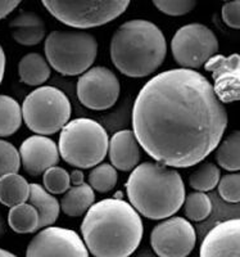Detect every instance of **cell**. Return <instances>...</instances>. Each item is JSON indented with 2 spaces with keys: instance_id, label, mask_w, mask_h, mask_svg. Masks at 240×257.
<instances>
[{
  "instance_id": "cell-37",
  "label": "cell",
  "mask_w": 240,
  "mask_h": 257,
  "mask_svg": "<svg viewBox=\"0 0 240 257\" xmlns=\"http://www.w3.org/2000/svg\"><path fill=\"white\" fill-rule=\"evenodd\" d=\"M4 256H7V257H13V256H15V254H13L12 252L7 251V249L0 248V257H4Z\"/></svg>"
},
{
  "instance_id": "cell-34",
  "label": "cell",
  "mask_w": 240,
  "mask_h": 257,
  "mask_svg": "<svg viewBox=\"0 0 240 257\" xmlns=\"http://www.w3.org/2000/svg\"><path fill=\"white\" fill-rule=\"evenodd\" d=\"M6 64H7V57L6 52H4L3 47L0 45V85L4 79V73H6Z\"/></svg>"
},
{
  "instance_id": "cell-31",
  "label": "cell",
  "mask_w": 240,
  "mask_h": 257,
  "mask_svg": "<svg viewBox=\"0 0 240 257\" xmlns=\"http://www.w3.org/2000/svg\"><path fill=\"white\" fill-rule=\"evenodd\" d=\"M159 12L171 17H180L190 13L196 6V0H152Z\"/></svg>"
},
{
  "instance_id": "cell-21",
  "label": "cell",
  "mask_w": 240,
  "mask_h": 257,
  "mask_svg": "<svg viewBox=\"0 0 240 257\" xmlns=\"http://www.w3.org/2000/svg\"><path fill=\"white\" fill-rule=\"evenodd\" d=\"M30 184L18 173H11L0 178V203L7 207L24 203L29 199Z\"/></svg>"
},
{
  "instance_id": "cell-3",
  "label": "cell",
  "mask_w": 240,
  "mask_h": 257,
  "mask_svg": "<svg viewBox=\"0 0 240 257\" xmlns=\"http://www.w3.org/2000/svg\"><path fill=\"white\" fill-rule=\"evenodd\" d=\"M130 205L150 220H163L181 208L185 185L176 170L159 162H144L132 170L126 183Z\"/></svg>"
},
{
  "instance_id": "cell-5",
  "label": "cell",
  "mask_w": 240,
  "mask_h": 257,
  "mask_svg": "<svg viewBox=\"0 0 240 257\" xmlns=\"http://www.w3.org/2000/svg\"><path fill=\"white\" fill-rule=\"evenodd\" d=\"M108 144V134L100 123L91 118H76L62 127L58 151L71 166L90 169L106 158Z\"/></svg>"
},
{
  "instance_id": "cell-19",
  "label": "cell",
  "mask_w": 240,
  "mask_h": 257,
  "mask_svg": "<svg viewBox=\"0 0 240 257\" xmlns=\"http://www.w3.org/2000/svg\"><path fill=\"white\" fill-rule=\"evenodd\" d=\"M61 199V210L70 217L82 216L95 201L94 189L89 184L82 183L68 188Z\"/></svg>"
},
{
  "instance_id": "cell-8",
  "label": "cell",
  "mask_w": 240,
  "mask_h": 257,
  "mask_svg": "<svg viewBox=\"0 0 240 257\" xmlns=\"http://www.w3.org/2000/svg\"><path fill=\"white\" fill-rule=\"evenodd\" d=\"M21 109L27 127L40 135L61 132L71 117L68 96L54 86H40L31 91Z\"/></svg>"
},
{
  "instance_id": "cell-1",
  "label": "cell",
  "mask_w": 240,
  "mask_h": 257,
  "mask_svg": "<svg viewBox=\"0 0 240 257\" xmlns=\"http://www.w3.org/2000/svg\"><path fill=\"white\" fill-rule=\"evenodd\" d=\"M132 127L153 160L166 166L191 167L220 144L227 113L202 73L175 68L144 85L132 108Z\"/></svg>"
},
{
  "instance_id": "cell-20",
  "label": "cell",
  "mask_w": 240,
  "mask_h": 257,
  "mask_svg": "<svg viewBox=\"0 0 240 257\" xmlns=\"http://www.w3.org/2000/svg\"><path fill=\"white\" fill-rule=\"evenodd\" d=\"M21 81L29 86H40L50 77V66L40 53H29L18 63Z\"/></svg>"
},
{
  "instance_id": "cell-18",
  "label": "cell",
  "mask_w": 240,
  "mask_h": 257,
  "mask_svg": "<svg viewBox=\"0 0 240 257\" xmlns=\"http://www.w3.org/2000/svg\"><path fill=\"white\" fill-rule=\"evenodd\" d=\"M27 201L36 208L39 215V229L53 225L58 220L61 205L54 194L39 184H30V196Z\"/></svg>"
},
{
  "instance_id": "cell-23",
  "label": "cell",
  "mask_w": 240,
  "mask_h": 257,
  "mask_svg": "<svg viewBox=\"0 0 240 257\" xmlns=\"http://www.w3.org/2000/svg\"><path fill=\"white\" fill-rule=\"evenodd\" d=\"M22 125V109L15 98L0 94V138H7L18 132Z\"/></svg>"
},
{
  "instance_id": "cell-38",
  "label": "cell",
  "mask_w": 240,
  "mask_h": 257,
  "mask_svg": "<svg viewBox=\"0 0 240 257\" xmlns=\"http://www.w3.org/2000/svg\"><path fill=\"white\" fill-rule=\"evenodd\" d=\"M225 2H228V0H225Z\"/></svg>"
},
{
  "instance_id": "cell-4",
  "label": "cell",
  "mask_w": 240,
  "mask_h": 257,
  "mask_svg": "<svg viewBox=\"0 0 240 257\" xmlns=\"http://www.w3.org/2000/svg\"><path fill=\"white\" fill-rule=\"evenodd\" d=\"M166 54L163 32L150 21H127L112 36V62L121 73L129 77L152 75L161 67Z\"/></svg>"
},
{
  "instance_id": "cell-24",
  "label": "cell",
  "mask_w": 240,
  "mask_h": 257,
  "mask_svg": "<svg viewBox=\"0 0 240 257\" xmlns=\"http://www.w3.org/2000/svg\"><path fill=\"white\" fill-rule=\"evenodd\" d=\"M216 161L228 173L240 169V133L234 130L225 141L216 147Z\"/></svg>"
},
{
  "instance_id": "cell-6",
  "label": "cell",
  "mask_w": 240,
  "mask_h": 257,
  "mask_svg": "<svg viewBox=\"0 0 240 257\" xmlns=\"http://www.w3.org/2000/svg\"><path fill=\"white\" fill-rule=\"evenodd\" d=\"M48 63L63 76H77L93 66L98 41L86 31H53L45 39Z\"/></svg>"
},
{
  "instance_id": "cell-7",
  "label": "cell",
  "mask_w": 240,
  "mask_h": 257,
  "mask_svg": "<svg viewBox=\"0 0 240 257\" xmlns=\"http://www.w3.org/2000/svg\"><path fill=\"white\" fill-rule=\"evenodd\" d=\"M131 0H41L56 20L74 29H94L125 13Z\"/></svg>"
},
{
  "instance_id": "cell-10",
  "label": "cell",
  "mask_w": 240,
  "mask_h": 257,
  "mask_svg": "<svg viewBox=\"0 0 240 257\" xmlns=\"http://www.w3.org/2000/svg\"><path fill=\"white\" fill-rule=\"evenodd\" d=\"M120 90L117 76L102 66L86 70L77 81L79 100L93 111H104L113 107L120 96Z\"/></svg>"
},
{
  "instance_id": "cell-25",
  "label": "cell",
  "mask_w": 240,
  "mask_h": 257,
  "mask_svg": "<svg viewBox=\"0 0 240 257\" xmlns=\"http://www.w3.org/2000/svg\"><path fill=\"white\" fill-rule=\"evenodd\" d=\"M185 216L191 221H203L212 212V201L204 192L189 193L184 198Z\"/></svg>"
},
{
  "instance_id": "cell-29",
  "label": "cell",
  "mask_w": 240,
  "mask_h": 257,
  "mask_svg": "<svg viewBox=\"0 0 240 257\" xmlns=\"http://www.w3.org/2000/svg\"><path fill=\"white\" fill-rule=\"evenodd\" d=\"M21 167L20 152L12 143L0 141V178L7 174L18 173Z\"/></svg>"
},
{
  "instance_id": "cell-9",
  "label": "cell",
  "mask_w": 240,
  "mask_h": 257,
  "mask_svg": "<svg viewBox=\"0 0 240 257\" xmlns=\"http://www.w3.org/2000/svg\"><path fill=\"white\" fill-rule=\"evenodd\" d=\"M175 61L182 68H199L218 52V40L211 29L202 24L180 27L171 40Z\"/></svg>"
},
{
  "instance_id": "cell-32",
  "label": "cell",
  "mask_w": 240,
  "mask_h": 257,
  "mask_svg": "<svg viewBox=\"0 0 240 257\" xmlns=\"http://www.w3.org/2000/svg\"><path fill=\"white\" fill-rule=\"evenodd\" d=\"M222 20L230 29H240V0H228L222 7Z\"/></svg>"
},
{
  "instance_id": "cell-30",
  "label": "cell",
  "mask_w": 240,
  "mask_h": 257,
  "mask_svg": "<svg viewBox=\"0 0 240 257\" xmlns=\"http://www.w3.org/2000/svg\"><path fill=\"white\" fill-rule=\"evenodd\" d=\"M217 187L218 194L223 201L228 203H237L240 201V174L237 171H232L220 178Z\"/></svg>"
},
{
  "instance_id": "cell-36",
  "label": "cell",
  "mask_w": 240,
  "mask_h": 257,
  "mask_svg": "<svg viewBox=\"0 0 240 257\" xmlns=\"http://www.w3.org/2000/svg\"><path fill=\"white\" fill-rule=\"evenodd\" d=\"M4 233H6V222H4L3 215L0 212V237H3Z\"/></svg>"
},
{
  "instance_id": "cell-2",
  "label": "cell",
  "mask_w": 240,
  "mask_h": 257,
  "mask_svg": "<svg viewBox=\"0 0 240 257\" xmlns=\"http://www.w3.org/2000/svg\"><path fill=\"white\" fill-rule=\"evenodd\" d=\"M143 231L138 211L120 198L93 203L81 224L86 248L97 257L130 256L138 249Z\"/></svg>"
},
{
  "instance_id": "cell-12",
  "label": "cell",
  "mask_w": 240,
  "mask_h": 257,
  "mask_svg": "<svg viewBox=\"0 0 240 257\" xmlns=\"http://www.w3.org/2000/svg\"><path fill=\"white\" fill-rule=\"evenodd\" d=\"M26 256L88 257L89 251L76 231L49 225V228H43L29 243Z\"/></svg>"
},
{
  "instance_id": "cell-28",
  "label": "cell",
  "mask_w": 240,
  "mask_h": 257,
  "mask_svg": "<svg viewBox=\"0 0 240 257\" xmlns=\"http://www.w3.org/2000/svg\"><path fill=\"white\" fill-rule=\"evenodd\" d=\"M43 176L44 188L52 194H63L71 187L70 174L63 167L52 166L45 170Z\"/></svg>"
},
{
  "instance_id": "cell-11",
  "label": "cell",
  "mask_w": 240,
  "mask_h": 257,
  "mask_svg": "<svg viewBox=\"0 0 240 257\" xmlns=\"http://www.w3.org/2000/svg\"><path fill=\"white\" fill-rule=\"evenodd\" d=\"M196 235L193 225L184 217H167L150 234V244L161 257H184L195 247Z\"/></svg>"
},
{
  "instance_id": "cell-17",
  "label": "cell",
  "mask_w": 240,
  "mask_h": 257,
  "mask_svg": "<svg viewBox=\"0 0 240 257\" xmlns=\"http://www.w3.org/2000/svg\"><path fill=\"white\" fill-rule=\"evenodd\" d=\"M9 31L17 44L34 47L44 40L47 35V26L40 16L24 11L9 21Z\"/></svg>"
},
{
  "instance_id": "cell-35",
  "label": "cell",
  "mask_w": 240,
  "mask_h": 257,
  "mask_svg": "<svg viewBox=\"0 0 240 257\" xmlns=\"http://www.w3.org/2000/svg\"><path fill=\"white\" fill-rule=\"evenodd\" d=\"M70 180H71V184L72 185H80L84 183V174L80 171V170H75L72 171L70 175Z\"/></svg>"
},
{
  "instance_id": "cell-33",
  "label": "cell",
  "mask_w": 240,
  "mask_h": 257,
  "mask_svg": "<svg viewBox=\"0 0 240 257\" xmlns=\"http://www.w3.org/2000/svg\"><path fill=\"white\" fill-rule=\"evenodd\" d=\"M22 0H0V21L8 17L17 8Z\"/></svg>"
},
{
  "instance_id": "cell-22",
  "label": "cell",
  "mask_w": 240,
  "mask_h": 257,
  "mask_svg": "<svg viewBox=\"0 0 240 257\" xmlns=\"http://www.w3.org/2000/svg\"><path fill=\"white\" fill-rule=\"evenodd\" d=\"M8 224L18 234H30L39 229V215L36 208L30 203H20L11 207Z\"/></svg>"
},
{
  "instance_id": "cell-26",
  "label": "cell",
  "mask_w": 240,
  "mask_h": 257,
  "mask_svg": "<svg viewBox=\"0 0 240 257\" xmlns=\"http://www.w3.org/2000/svg\"><path fill=\"white\" fill-rule=\"evenodd\" d=\"M221 178V171L216 165L207 162L200 165L189 178V184L193 189L199 192H209L217 187Z\"/></svg>"
},
{
  "instance_id": "cell-13",
  "label": "cell",
  "mask_w": 240,
  "mask_h": 257,
  "mask_svg": "<svg viewBox=\"0 0 240 257\" xmlns=\"http://www.w3.org/2000/svg\"><path fill=\"white\" fill-rule=\"evenodd\" d=\"M205 70L212 73L213 91L222 103L237 102L240 99V57L234 53L223 57L214 54L204 63Z\"/></svg>"
},
{
  "instance_id": "cell-27",
  "label": "cell",
  "mask_w": 240,
  "mask_h": 257,
  "mask_svg": "<svg viewBox=\"0 0 240 257\" xmlns=\"http://www.w3.org/2000/svg\"><path fill=\"white\" fill-rule=\"evenodd\" d=\"M89 185L99 193H107L117 184V170L112 165L98 164L89 174Z\"/></svg>"
},
{
  "instance_id": "cell-14",
  "label": "cell",
  "mask_w": 240,
  "mask_h": 257,
  "mask_svg": "<svg viewBox=\"0 0 240 257\" xmlns=\"http://www.w3.org/2000/svg\"><path fill=\"white\" fill-rule=\"evenodd\" d=\"M21 165L31 176H39L59 162V151L56 142L45 135H34L22 142L20 147Z\"/></svg>"
},
{
  "instance_id": "cell-16",
  "label": "cell",
  "mask_w": 240,
  "mask_h": 257,
  "mask_svg": "<svg viewBox=\"0 0 240 257\" xmlns=\"http://www.w3.org/2000/svg\"><path fill=\"white\" fill-rule=\"evenodd\" d=\"M111 164L120 171H132L140 161L139 142L131 130H121L113 134L108 144Z\"/></svg>"
},
{
  "instance_id": "cell-15",
  "label": "cell",
  "mask_w": 240,
  "mask_h": 257,
  "mask_svg": "<svg viewBox=\"0 0 240 257\" xmlns=\"http://www.w3.org/2000/svg\"><path fill=\"white\" fill-rule=\"evenodd\" d=\"M203 257L240 256V220L232 219L217 224L205 235L200 247Z\"/></svg>"
}]
</instances>
